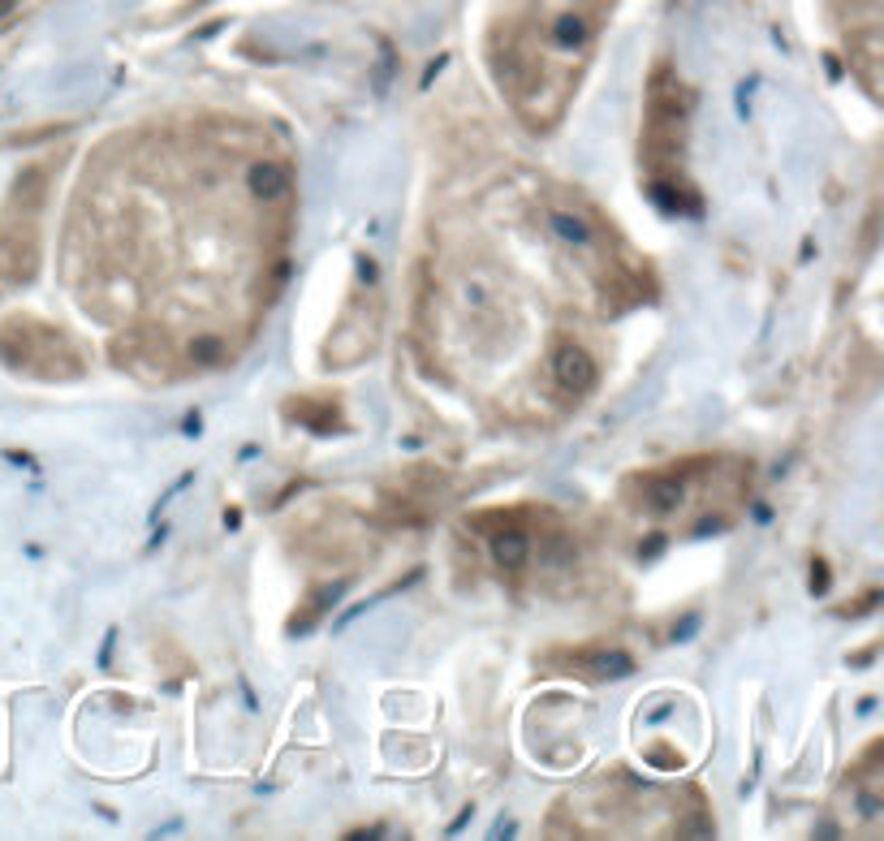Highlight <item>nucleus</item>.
Returning a JSON list of instances; mask_svg holds the SVG:
<instances>
[{"instance_id":"f257e3e1","label":"nucleus","mask_w":884,"mask_h":841,"mask_svg":"<svg viewBox=\"0 0 884 841\" xmlns=\"http://www.w3.org/2000/svg\"><path fill=\"white\" fill-rule=\"evenodd\" d=\"M612 4L617 0H505L492 26V70L501 91L518 108L552 95L561 113Z\"/></svg>"},{"instance_id":"f03ea898","label":"nucleus","mask_w":884,"mask_h":841,"mask_svg":"<svg viewBox=\"0 0 884 841\" xmlns=\"http://www.w3.org/2000/svg\"><path fill=\"white\" fill-rule=\"evenodd\" d=\"M686 122H690V91L674 66H656L647 82V113H643V169L652 195L674 211H699V195L681 182L686 160Z\"/></svg>"},{"instance_id":"7ed1b4c3","label":"nucleus","mask_w":884,"mask_h":841,"mask_svg":"<svg viewBox=\"0 0 884 841\" xmlns=\"http://www.w3.org/2000/svg\"><path fill=\"white\" fill-rule=\"evenodd\" d=\"M53 195V164H26L0 208V280L26 285L44 264V211Z\"/></svg>"},{"instance_id":"20e7f679","label":"nucleus","mask_w":884,"mask_h":841,"mask_svg":"<svg viewBox=\"0 0 884 841\" xmlns=\"http://www.w3.org/2000/svg\"><path fill=\"white\" fill-rule=\"evenodd\" d=\"M0 362L39 376V380H73L82 376V354L73 350L61 329L35 320V315H13L0 324Z\"/></svg>"},{"instance_id":"39448f33","label":"nucleus","mask_w":884,"mask_h":841,"mask_svg":"<svg viewBox=\"0 0 884 841\" xmlns=\"http://www.w3.org/2000/svg\"><path fill=\"white\" fill-rule=\"evenodd\" d=\"M833 13L846 31L854 73L872 95H881V0H833Z\"/></svg>"},{"instance_id":"423d86ee","label":"nucleus","mask_w":884,"mask_h":841,"mask_svg":"<svg viewBox=\"0 0 884 841\" xmlns=\"http://www.w3.org/2000/svg\"><path fill=\"white\" fill-rule=\"evenodd\" d=\"M690 496V462L681 466H669V471H647V475H634L625 484V500L647 514V518H669L678 514Z\"/></svg>"},{"instance_id":"0eeeda50","label":"nucleus","mask_w":884,"mask_h":841,"mask_svg":"<svg viewBox=\"0 0 884 841\" xmlns=\"http://www.w3.org/2000/svg\"><path fill=\"white\" fill-rule=\"evenodd\" d=\"M596 380H600V367L587 354V346H578V342H556L552 346V354H548V384H552L556 398L583 402L596 389Z\"/></svg>"},{"instance_id":"6e6552de","label":"nucleus","mask_w":884,"mask_h":841,"mask_svg":"<svg viewBox=\"0 0 884 841\" xmlns=\"http://www.w3.org/2000/svg\"><path fill=\"white\" fill-rule=\"evenodd\" d=\"M552 665H556L561 673L578 678V682H617V678H625V673L634 669V660H630L621 647H605V643L561 652Z\"/></svg>"},{"instance_id":"1a4fd4ad","label":"nucleus","mask_w":884,"mask_h":841,"mask_svg":"<svg viewBox=\"0 0 884 841\" xmlns=\"http://www.w3.org/2000/svg\"><path fill=\"white\" fill-rule=\"evenodd\" d=\"M246 191H251L255 204L280 208V204H289V195H294V173H289L285 160H255V164L246 169Z\"/></svg>"},{"instance_id":"9d476101","label":"nucleus","mask_w":884,"mask_h":841,"mask_svg":"<svg viewBox=\"0 0 884 841\" xmlns=\"http://www.w3.org/2000/svg\"><path fill=\"white\" fill-rule=\"evenodd\" d=\"M9 4H13V0H0V13H4V9H9Z\"/></svg>"}]
</instances>
